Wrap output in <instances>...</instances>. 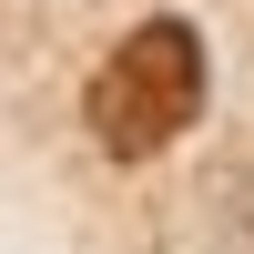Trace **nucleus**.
Wrapping results in <instances>:
<instances>
[{"label":"nucleus","mask_w":254,"mask_h":254,"mask_svg":"<svg viewBox=\"0 0 254 254\" xmlns=\"http://www.w3.org/2000/svg\"><path fill=\"white\" fill-rule=\"evenodd\" d=\"M193 112H203V41L183 31V20H142V31L92 71V142L122 153V163L163 153Z\"/></svg>","instance_id":"obj_1"}]
</instances>
